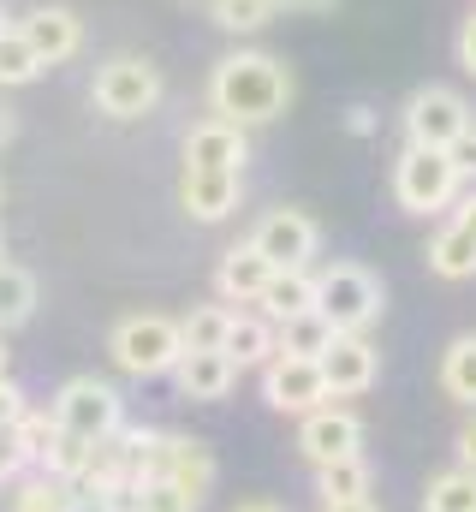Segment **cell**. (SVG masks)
I'll return each mask as SVG.
<instances>
[{"instance_id":"29","label":"cell","mask_w":476,"mask_h":512,"mask_svg":"<svg viewBox=\"0 0 476 512\" xmlns=\"http://www.w3.org/2000/svg\"><path fill=\"white\" fill-rule=\"evenodd\" d=\"M441 387L459 399V405H476V334L453 340L447 358H441Z\"/></svg>"},{"instance_id":"21","label":"cell","mask_w":476,"mask_h":512,"mask_svg":"<svg viewBox=\"0 0 476 512\" xmlns=\"http://www.w3.org/2000/svg\"><path fill=\"white\" fill-rule=\"evenodd\" d=\"M72 501H78V489L60 483V477H48V471L12 477V512H72Z\"/></svg>"},{"instance_id":"9","label":"cell","mask_w":476,"mask_h":512,"mask_svg":"<svg viewBox=\"0 0 476 512\" xmlns=\"http://www.w3.org/2000/svg\"><path fill=\"white\" fill-rule=\"evenodd\" d=\"M357 447H363L357 411H346V405H316V411H304V423H298V453H304L310 465L352 459Z\"/></svg>"},{"instance_id":"39","label":"cell","mask_w":476,"mask_h":512,"mask_svg":"<svg viewBox=\"0 0 476 512\" xmlns=\"http://www.w3.org/2000/svg\"><path fill=\"white\" fill-rule=\"evenodd\" d=\"M322 512H381V507L375 501H328Z\"/></svg>"},{"instance_id":"31","label":"cell","mask_w":476,"mask_h":512,"mask_svg":"<svg viewBox=\"0 0 476 512\" xmlns=\"http://www.w3.org/2000/svg\"><path fill=\"white\" fill-rule=\"evenodd\" d=\"M137 512H197V501L185 489H173L167 477H149V483H137Z\"/></svg>"},{"instance_id":"4","label":"cell","mask_w":476,"mask_h":512,"mask_svg":"<svg viewBox=\"0 0 476 512\" xmlns=\"http://www.w3.org/2000/svg\"><path fill=\"white\" fill-rule=\"evenodd\" d=\"M316 310L340 328V334H363L381 316V280L363 262H334L316 274Z\"/></svg>"},{"instance_id":"3","label":"cell","mask_w":476,"mask_h":512,"mask_svg":"<svg viewBox=\"0 0 476 512\" xmlns=\"http://www.w3.org/2000/svg\"><path fill=\"white\" fill-rule=\"evenodd\" d=\"M459 185L465 179L447 161V149H411L405 143V155L393 161V197H399L405 215H441V209H453Z\"/></svg>"},{"instance_id":"8","label":"cell","mask_w":476,"mask_h":512,"mask_svg":"<svg viewBox=\"0 0 476 512\" xmlns=\"http://www.w3.org/2000/svg\"><path fill=\"white\" fill-rule=\"evenodd\" d=\"M262 399L274 405V411H316V405H328V382H322V364L316 358H268L262 364Z\"/></svg>"},{"instance_id":"23","label":"cell","mask_w":476,"mask_h":512,"mask_svg":"<svg viewBox=\"0 0 476 512\" xmlns=\"http://www.w3.org/2000/svg\"><path fill=\"white\" fill-rule=\"evenodd\" d=\"M227 328H233L227 304H197L179 322V340H185V352H227Z\"/></svg>"},{"instance_id":"19","label":"cell","mask_w":476,"mask_h":512,"mask_svg":"<svg viewBox=\"0 0 476 512\" xmlns=\"http://www.w3.org/2000/svg\"><path fill=\"white\" fill-rule=\"evenodd\" d=\"M334 340H340V328H334L322 310H304V316H292V322L274 328V352H280V358H322Z\"/></svg>"},{"instance_id":"22","label":"cell","mask_w":476,"mask_h":512,"mask_svg":"<svg viewBox=\"0 0 476 512\" xmlns=\"http://www.w3.org/2000/svg\"><path fill=\"white\" fill-rule=\"evenodd\" d=\"M316 495H322V507L328 501H369V465H363V453L334 459V465H316Z\"/></svg>"},{"instance_id":"18","label":"cell","mask_w":476,"mask_h":512,"mask_svg":"<svg viewBox=\"0 0 476 512\" xmlns=\"http://www.w3.org/2000/svg\"><path fill=\"white\" fill-rule=\"evenodd\" d=\"M304 310H316V280H310V268H274L268 292L256 298V316H268V322L280 328V322H292V316H304Z\"/></svg>"},{"instance_id":"10","label":"cell","mask_w":476,"mask_h":512,"mask_svg":"<svg viewBox=\"0 0 476 512\" xmlns=\"http://www.w3.org/2000/svg\"><path fill=\"white\" fill-rule=\"evenodd\" d=\"M316 221L304 215V209H274V215H262V227L250 233V245L268 256L274 268H310V256H316Z\"/></svg>"},{"instance_id":"11","label":"cell","mask_w":476,"mask_h":512,"mask_svg":"<svg viewBox=\"0 0 476 512\" xmlns=\"http://www.w3.org/2000/svg\"><path fill=\"white\" fill-rule=\"evenodd\" d=\"M322 382H328V399H352V393H369L375 376H381V358H375V346L363 340V334H340L322 358Z\"/></svg>"},{"instance_id":"40","label":"cell","mask_w":476,"mask_h":512,"mask_svg":"<svg viewBox=\"0 0 476 512\" xmlns=\"http://www.w3.org/2000/svg\"><path fill=\"white\" fill-rule=\"evenodd\" d=\"M453 221H459V227H465V233H471V239H476V197H465V209H459Z\"/></svg>"},{"instance_id":"43","label":"cell","mask_w":476,"mask_h":512,"mask_svg":"<svg viewBox=\"0 0 476 512\" xmlns=\"http://www.w3.org/2000/svg\"><path fill=\"white\" fill-rule=\"evenodd\" d=\"M0 382H6V334H0Z\"/></svg>"},{"instance_id":"25","label":"cell","mask_w":476,"mask_h":512,"mask_svg":"<svg viewBox=\"0 0 476 512\" xmlns=\"http://www.w3.org/2000/svg\"><path fill=\"white\" fill-rule=\"evenodd\" d=\"M429 268H435L441 280H471V274H476V239L459 227V221L429 245Z\"/></svg>"},{"instance_id":"33","label":"cell","mask_w":476,"mask_h":512,"mask_svg":"<svg viewBox=\"0 0 476 512\" xmlns=\"http://www.w3.org/2000/svg\"><path fill=\"white\" fill-rule=\"evenodd\" d=\"M30 465H24V453H18V435L0 423V483H12V477H24Z\"/></svg>"},{"instance_id":"36","label":"cell","mask_w":476,"mask_h":512,"mask_svg":"<svg viewBox=\"0 0 476 512\" xmlns=\"http://www.w3.org/2000/svg\"><path fill=\"white\" fill-rule=\"evenodd\" d=\"M459 465H465V471H476V417L459 429Z\"/></svg>"},{"instance_id":"12","label":"cell","mask_w":476,"mask_h":512,"mask_svg":"<svg viewBox=\"0 0 476 512\" xmlns=\"http://www.w3.org/2000/svg\"><path fill=\"white\" fill-rule=\"evenodd\" d=\"M18 36L36 48L42 66H66V60L84 48V18H78L72 6H36V12H24Z\"/></svg>"},{"instance_id":"1","label":"cell","mask_w":476,"mask_h":512,"mask_svg":"<svg viewBox=\"0 0 476 512\" xmlns=\"http://www.w3.org/2000/svg\"><path fill=\"white\" fill-rule=\"evenodd\" d=\"M292 102V72L274 60V54H227L209 78V108L215 120H233V126H268L280 120Z\"/></svg>"},{"instance_id":"17","label":"cell","mask_w":476,"mask_h":512,"mask_svg":"<svg viewBox=\"0 0 476 512\" xmlns=\"http://www.w3.org/2000/svg\"><path fill=\"white\" fill-rule=\"evenodd\" d=\"M173 382H179L185 399H227L238 382V364L227 352H185L179 370H173Z\"/></svg>"},{"instance_id":"15","label":"cell","mask_w":476,"mask_h":512,"mask_svg":"<svg viewBox=\"0 0 476 512\" xmlns=\"http://www.w3.org/2000/svg\"><path fill=\"white\" fill-rule=\"evenodd\" d=\"M244 155H250V143H244V126H233V120H203V126L185 137V167L238 173Z\"/></svg>"},{"instance_id":"44","label":"cell","mask_w":476,"mask_h":512,"mask_svg":"<svg viewBox=\"0 0 476 512\" xmlns=\"http://www.w3.org/2000/svg\"><path fill=\"white\" fill-rule=\"evenodd\" d=\"M0 262H6V239H0Z\"/></svg>"},{"instance_id":"45","label":"cell","mask_w":476,"mask_h":512,"mask_svg":"<svg viewBox=\"0 0 476 512\" xmlns=\"http://www.w3.org/2000/svg\"><path fill=\"white\" fill-rule=\"evenodd\" d=\"M0 30H6V12H0Z\"/></svg>"},{"instance_id":"42","label":"cell","mask_w":476,"mask_h":512,"mask_svg":"<svg viewBox=\"0 0 476 512\" xmlns=\"http://www.w3.org/2000/svg\"><path fill=\"white\" fill-rule=\"evenodd\" d=\"M12 126H18V120H12V108H0V143L12 137Z\"/></svg>"},{"instance_id":"26","label":"cell","mask_w":476,"mask_h":512,"mask_svg":"<svg viewBox=\"0 0 476 512\" xmlns=\"http://www.w3.org/2000/svg\"><path fill=\"white\" fill-rule=\"evenodd\" d=\"M423 512H476V471H441L423 489Z\"/></svg>"},{"instance_id":"20","label":"cell","mask_w":476,"mask_h":512,"mask_svg":"<svg viewBox=\"0 0 476 512\" xmlns=\"http://www.w3.org/2000/svg\"><path fill=\"white\" fill-rule=\"evenodd\" d=\"M227 358H233L238 370H262V364L274 358V322H268V316H238V310H233Z\"/></svg>"},{"instance_id":"41","label":"cell","mask_w":476,"mask_h":512,"mask_svg":"<svg viewBox=\"0 0 476 512\" xmlns=\"http://www.w3.org/2000/svg\"><path fill=\"white\" fill-rule=\"evenodd\" d=\"M233 512H286V507H274V501H244V507H233Z\"/></svg>"},{"instance_id":"16","label":"cell","mask_w":476,"mask_h":512,"mask_svg":"<svg viewBox=\"0 0 476 512\" xmlns=\"http://www.w3.org/2000/svg\"><path fill=\"white\" fill-rule=\"evenodd\" d=\"M274 280V262L256 251V245H233L215 268V286H221V304H256Z\"/></svg>"},{"instance_id":"5","label":"cell","mask_w":476,"mask_h":512,"mask_svg":"<svg viewBox=\"0 0 476 512\" xmlns=\"http://www.w3.org/2000/svg\"><path fill=\"white\" fill-rule=\"evenodd\" d=\"M54 423H60V435H72V441H108L119 423H125V405H119V393L108 382H96V376H72V382L54 393Z\"/></svg>"},{"instance_id":"32","label":"cell","mask_w":476,"mask_h":512,"mask_svg":"<svg viewBox=\"0 0 476 512\" xmlns=\"http://www.w3.org/2000/svg\"><path fill=\"white\" fill-rule=\"evenodd\" d=\"M447 161L459 167V179H476V126H465L453 137V149H447Z\"/></svg>"},{"instance_id":"7","label":"cell","mask_w":476,"mask_h":512,"mask_svg":"<svg viewBox=\"0 0 476 512\" xmlns=\"http://www.w3.org/2000/svg\"><path fill=\"white\" fill-rule=\"evenodd\" d=\"M465 126H476L471 102L459 90H447V84H429V90H417L405 102V143L411 149H453V137Z\"/></svg>"},{"instance_id":"6","label":"cell","mask_w":476,"mask_h":512,"mask_svg":"<svg viewBox=\"0 0 476 512\" xmlns=\"http://www.w3.org/2000/svg\"><path fill=\"white\" fill-rule=\"evenodd\" d=\"M90 96H96V108L108 120H143L161 102V72L149 60H137V54H119V60H108L96 72V90Z\"/></svg>"},{"instance_id":"14","label":"cell","mask_w":476,"mask_h":512,"mask_svg":"<svg viewBox=\"0 0 476 512\" xmlns=\"http://www.w3.org/2000/svg\"><path fill=\"white\" fill-rule=\"evenodd\" d=\"M238 173H215V167H185V179H179V203H185V215H197V221H227L238 209Z\"/></svg>"},{"instance_id":"27","label":"cell","mask_w":476,"mask_h":512,"mask_svg":"<svg viewBox=\"0 0 476 512\" xmlns=\"http://www.w3.org/2000/svg\"><path fill=\"white\" fill-rule=\"evenodd\" d=\"M12 435H18V453H24V465H36L42 471V459L60 447V423H54V411H24L18 423H12Z\"/></svg>"},{"instance_id":"37","label":"cell","mask_w":476,"mask_h":512,"mask_svg":"<svg viewBox=\"0 0 476 512\" xmlns=\"http://www.w3.org/2000/svg\"><path fill=\"white\" fill-rule=\"evenodd\" d=\"M72 512H119V507H114V495H78Z\"/></svg>"},{"instance_id":"28","label":"cell","mask_w":476,"mask_h":512,"mask_svg":"<svg viewBox=\"0 0 476 512\" xmlns=\"http://www.w3.org/2000/svg\"><path fill=\"white\" fill-rule=\"evenodd\" d=\"M36 78H42V60H36V48L18 36V24H6V30H0V90L36 84Z\"/></svg>"},{"instance_id":"30","label":"cell","mask_w":476,"mask_h":512,"mask_svg":"<svg viewBox=\"0 0 476 512\" xmlns=\"http://www.w3.org/2000/svg\"><path fill=\"white\" fill-rule=\"evenodd\" d=\"M209 12H215V24H221V30L244 36V30H262V24L280 12V0H215Z\"/></svg>"},{"instance_id":"34","label":"cell","mask_w":476,"mask_h":512,"mask_svg":"<svg viewBox=\"0 0 476 512\" xmlns=\"http://www.w3.org/2000/svg\"><path fill=\"white\" fill-rule=\"evenodd\" d=\"M24 411H30V399H24V387H18L12 376H6V382H0V423L12 429V423H18Z\"/></svg>"},{"instance_id":"35","label":"cell","mask_w":476,"mask_h":512,"mask_svg":"<svg viewBox=\"0 0 476 512\" xmlns=\"http://www.w3.org/2000/svg\"><path fill=\"white\" fill-rule=\"evenodd\" d=\"M459 66H465V72L476 78V12L465 18V24H459Z\"/></svg>"},{"instance_id":"24","label":"cell","mask_w":476,"mask_h":512,"mask_svg":"<svg viewBox=\"0 0 476 512\" xmlns=\"http://www.w3.org/2000/svg\"><path fill=\"white\" fill-rule=\"evenodd\" d=\"M30 310H36V274L18 262H0V334L30 322Z\"/></svg>"},{"instance_id":"38","label":"cell","mask_w":476,"mask_h":512,"mask_svg":"<svg viewBox=\"0 0 476 512\" xmlns=\"http://www.w3.org/2000/svg\"><path fill=\"white\" fill-rule=\"evenodd\" d=\"M346 126H352L357 137H369V131H375V114H369V108H352V114H346Z\"/></svg>"},{"instance_id":"13","label":"cell","mask_w":476,"mask_h":512,"mask_svg":"<svg viewBox=\"0 0 476 512\" xmlns=\"http://www.w3.org/2000/svg\"><path fill=\"white\" fill-rule=\"evenodd\" d=\"M155 477H167L173 489H185V495L203 507V495L215 489V453H209L203 441H191V435H167V429H161V459H155Z\"/></svg>"},{"instance_id":"2","label":"cell","mask_w":476,"mask_h":512,"mask_svg":"<svg viewBox=\"0 0 476 512\" xmlns=\"http://www.w3.org/2000/svg\"><path fill=\"white\" fill-rule=\"evenodd\" d=\"M108 352L125 376H173L185 358V340L173 316H125L108 334Z\"/></svg>"}]
</instances>
